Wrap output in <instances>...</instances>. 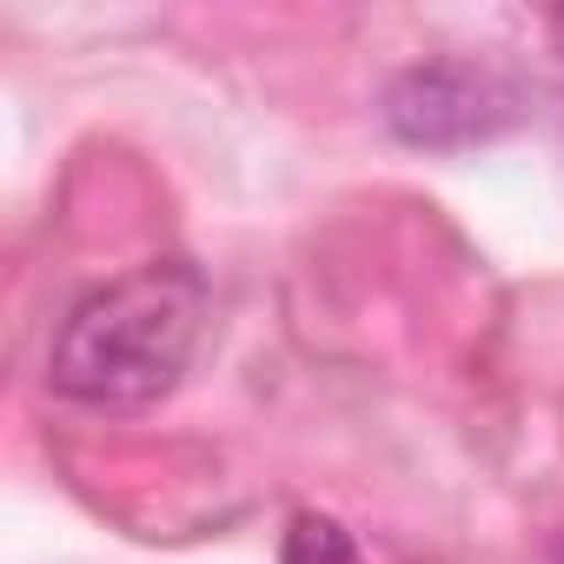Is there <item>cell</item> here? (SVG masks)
Wrapping results in <instances>:
<instances>
[{
  "instance_id": "cell-1",
  "label": "cell",
  "mask_w": 564,
  "mask_h": 564,
  "mask_svg": "<svg viewBox=\"0 0 564 564\" xmlns=\"http://www.w3.org/2000/svg\"><path fill=\"white\" fill-rule=\"evenodd\" d=\"M206 319V286L180 259L120 272L61 319L47 346V386L94 412H133L180 386Z\"/></svg>"
},
{
  "instance_id": "cell-2",
  "label": "cell",
  "mask_w": 564,
  "mask_h": 564,
  "mask_svg": "<svg viewBox=\"0 0 564 564\" xmlns=\"http://www.w3.org/2000/svg\"><path fill=\"white\" fill-rule=\"evenodd\" d=\"M379 113H386L392 140L425 147V153H458V147L498 140L518 120V94L498 74H485V67L425 61V67H405L386 87V107Z\"/></svg>"
},
{
  "instance_id": "cell-3",
  "label": "cell",
  "mask_w": 564,
  "mask_h": 564,
  "mask_svg": "<svg viewBox=\"0 0 564 564\" xmlns=\"http://www.w3.org/2000/svg\"><path fill=\"white\" fill-rule=\"evenodd\" d=\"M279 564H366L352 531L326 511H300L286 524V538H279Z\"/></svg>"
}]
</instances>
